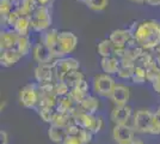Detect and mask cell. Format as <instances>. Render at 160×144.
I'll use <instances>...</instances> for the list:
<instances>
[{"mask_svg":"<svg viewBox=\"0 0 160 144\" xmlns=\"http://www.w3.org/2000/svg\"><path fill=\"white\" fill-rule=\"evenodd\" d=\"M79 106L84 112L90 113V114H96L99 109V100L96 96L88 95L82 101H80Z\"/></svg>","mask_w":160,"mask_h":144,"instance_id":"7402d4cb","label":"cell"},{"mask_svg":"<svg viewBox=\"0 0 160 144\" xmlns=\"http://www.w3.org/2000/svg\"><path fill=\"white\" fill-rule=\"evenodd\" d=\"M154 115L155 113H152L151 110L140 109L138 110L133 117L132 126L134 127L135 132L138 133H152V126H153Z\"/></svg>","mask_w":160,"mask_h":144,"instance_id":"52a82bcc","label":"cell"},{"mask_svg":"<svg viewBox=\"0 0 160 144\" xmlns=\"http://www.w3.org/2000/svg\"><path fill=\"white\" fill-rule=\"evenodd\" d=\"M87 144H94V143H92V142H91V143H87Z\"/></svg>","mask_w":160,"mask_h":144,"instance_id":"f907efd6","label":"cell"},{"mask_svg":"<svg viewBox=\"0 0 160 144\" xmlns=\"http://www.w3.org/2000/svg\"><path fill=\"white\" fill-rule=\"evenodd\" d=\"M19 103L25 108H37L40 103V89L38 83H30L20 88L18 94Z\"/></svg>","mask_w":160,"mask_h":144,"instance_id":"5b68a950","label":"cell"},{"mask_svg":"<svg viewBox=\"0 0 160 144\" xmlns=\"http://www.w3.org/2000/svg\"><path fill=\"white\" fill-rule=\"evenodd\" d=\"M37 0H17L14 1V10L20 16H31L37 8Z\"/></svg>","mask_w":160,"mask_h":144,"instance_id":"ac0fdd59","label":"cell"},{"mask_svg":"<svg viewBox=\"0 0 160 144\" xmlns=\"http://www.w3.org/2000/svg\"><path fill=\"white\" fill-rule=\"evenodd\" d=\"M5 107H6V101H2L1 104H0V109H1V112L5 110Z\"/></svg>","mask_w":160,"mask_h":144,"instance_id":"bcb514c9","label":"cell"},{"mask_svg":"<svg viewBox=\"0 0 160 144\" xmlns=\"http://www.w3.org/2000/svg\"><path fill=\"white\" fill-rule=\"evenodd\" d=\"M74 123L73 117L71 115V113H65V112H59L56 109V113L54 115V119L52 121V125L61 126V127H67L71 124Z\"/></svg>","mask_w":160,"mask_h":144,"instance_id":"4316f807","label":"cell"},{"mask_svg":"<svg viewBox=\"0 0 160 144\" xmlns=\"http://www.w3.org/2000/svg\"><path fill=\"white\" fill-rule=\"evenodd\" d=\"M85 5L92 11H103L109 5V0H87Z\"/></svg>","mask_w":160,"mask_h":144,"instance_id":"d6a6232c","label":"cell"},{"mask_svg":"<svg viewBox=\"0 0 160 144\" xmlns=\"http://www.w3.org/2000/svg\"><path fill=\"white\" fill-rule=\"evenodd\" d=\"M12 1H17V0H12Z\"/></svg>","mask_w":160,"mask_h":144,"instance_id":"816d5d0a","label":"cell"},{"mask_svg":"<svg viewBox=\"0 0 160 144\" xmlns=\"http://www.w3.org/2000/svg\"><path fill=\"white\" fill-rule=\"evenodd\" d=\"M33 77L37 83H48L54 82V70L53 62L50 64H37V66L33 70Z\"/></svg>","mask_w":160,"mask_h":144,"instance_id":"4fadbf2b","label":"cell"},{"mask_svg":"<svg viewBox=\"0 0 160 144\" xmlns=\"http://www.w3.org/2000/svg\"><path fill=\"white\" fill-rule=\"evenodd\" d=\"M16 49L22 54V56H25V55L30 54V52H32V46H31V41L29 39V35L19 36V40L16 45Z\"/></svg>","mask_w":160,"mask_h":144,"instance_id":"83f0119b","label":"cell"},{"mask_svg":"<svg viewBox=\"0 0 160 144\" xmlns=\"http://www.w3.org/2000/svg\"><path fill=\"white\" fill-rule=\"evenodd\" d=\"M115 52H116V46L112 43V41L108 37L104 39L98 43L97 46V53L102 56V58H107V56H115Z\"/></svg>","mask_w":160,"mask_h":144,"instance_id":"cb8c5ba5","label":"cell"},{"mask_svg":"<svg viewBox=\"0 0 160 144\" xmlns=\"http://www.w3.org/2000/svg\"><path fill=\"white\" fill-rule=\"evenodd\" d=\"M71 115L73 117L74 123L78 124L79 126L86 129V130L91 131L93 135H97L102 129H103V118L100 115H96V114H90L81 109L79 103L75 104L73 109L71 110Z\"/></svg>","mask_w":160,"mask_h":144,"instance_id":"7a4b0ae2","label":"cell"},{"mask_svg":"<svg viewBox=\"0 0 160 144\" xmlns=\"http://www.w3.org/2000/svg\"><path fill=\"white\" fill-rule=\"evenodd\" d=\"M54 83L55 81L48 83H38V89H40L38 107H56L59 96L55 93Z\"/></svg>","mask_w":160,"mask_h":144,"instance_id":"9c48e42d","label":"cell"},{"mask_svg":"<svg viewBox=\"0 0 160 144\" xmlns=\"http://www.w3.org/2000/svg\"><path fill=\"white\" fill-rule=\"evenodd\" d=\"M59 33H60L59 30L53 29V28H49L48 30L43 31V33H41L40 41L42 42L43 45H46L47 47L50 48V49H53V48L56 46V43H58Z\"/></svg>","mask_w":160,"mask_h":144,"instance_id":"44dd1931","label":"cell"},{"mask_svg":"<svg viewBox=\"0 0 160 144\" xmlns=\"http://www.w3.org/2000/svg\"><path fill=\"white\" fill-rule=\"evenodd\" d=\"M77 45H78L77 35L73 34L72 31H67V30L60 31L59 33L58 43L52 49L54 58L59 59V58H62V56L69 55L72 52H74V49L77 48Z\"/></svg>","mask_w":160,"mask_h":144,"instance_id":"3957f363","label":"cell"},{"mask_svg":"<svg viewBox=\"0 0 160 144\" xmlns=\"http://www.w3.org/2000/svg\"><path fill=\"white\" fill-rule=\"evenodd\" d=\"M61 144H82V142L78 137H75V136L67 135V137L61 142Z\"/></svg>","mask_w":160,"mask_h":144,"instance_id":"ab89813d","label":"cell"},{"mask_svg":"<svg viewBox=\"0 0 160 144\" xmlns=\"http://www.w3.org/2000/svg\"><path fill=\"white\" fill-rule=\"evenodd\" d=\"M32 58L37 64H50L55 60L53 52L49 47L43 45L42 42L36 43L32 47Z\"/></svg>","mask_w":160,"mask_h":144,"instance_id":"7c38bea8","label":"cell"},{"mask_svg":"<svg viewBox=\"0 0 160 144\" xmlns=\"http://www.w3.org/2000/svg\"><path fill=\"white\" fill-rule=\"evenodd\" d=\"M14 31H17L20 36H27L29 35L31 29V18L30 16H20L19 19L17 21V23L14 24V27L12 28Z\"/></svg>","mask_w":160,"mask_h":144,"instance_id":"d4e9b609","label":"cell"},{"mask_svg":"<svg viewBox=\"0 0 160 144\" xmlns=\"http://www.w3.org/2000/svg\"><path fill=\"white\" fill-rule=\"evenodd\" d=\"M147 81L149 83H152L160 75V67L157 62L154 61L149 67H147Z\"/></svg>","mask_w":160,"mask_h":144,"instance_id":"d590c367","label":"cell"},{"mask_svg":"<svg viewBox=\"0 0 160 144\" xmlns=\"http://www.w3.org/2000/svg\"><path fill=\"white\" fill-rule=\"evenodd\" d=\"M1 144H4V143H1Z\"/></svg>","mask_w":160,"mask_h":144,"instance_id":"f5cc1de1","label":"cell"},{"mask_svg":"<svg viewBox=\"0 0 160 144\" xmlns=\"http://www.w3.org/2000/svg\"><path fill=\"white\" fill-rule=\"evenodd\" d=\"M82 79H85V76L82 75V72H80V70L69 71V72L65 76V78H63V81H65L71 88H73L74 85H77V84L81 82Z\"/></svg>","mask_w":160,"mask_h":144,"instance_id":"f546056e","label":"cell"},{"mask_svg":"<svg viewBox=\"0 0 160 144\" xmlns=\"http://www.w3.org/2000/svg\"><path fill=\"white\" fill-rule=\"evenodd\" d=\"M31 29L36 33H43L52 27V12L48 5H38L37 8L30 16Z\"/></svg>","mask_w":160,"mask_h":144,"instance_id":"277c9868","label":"cell"},{"mask_svg":"<svg viewBox=\"0 0 160 144\" xmlns=\"http://www.w3.org/2000/svg\"><path fill=\"white\" fill-rule=\"evenodd\" d=\"M135 66H126V65H120V69L117 72V76L122 79H130L133 76V71Z\"/></svg>","mask_w":160,"mask_h":144,"instance_id":"8d00e7d4","label":"cell"},{"mask_svg":"<svg viewBox=\"0 0 160 144\" xmlns=\"http://www.w3.org/2000/svg\"><path fill=\"white\" fill-rule=\"evenodd\" d=\"M67 130V135H69V136H75V137H78V135H79L80 130H81V126H79L78 124H71L69 126H67L66 127Z\"/></svg>","mask_w":160,"mask_h":144,"instance_id":"f35d334b","label":"cell"},{"mask_svg":"<svg viewBox=\"0 0 160 144\" xmlns=\"http://www.w3.org/2000/svg\"><path fill=\"white\" fill-rule=\"evenodd\" d=\"M134 3H139V4H143V3H147V0H132Z\"/></svg>","mask_w":160,"mask_h":144,"instance_id":"7dc6e473","label":"cell"},{"mask_svg":"<svg viewBox=\"0 0 160 144\" xmlns=\"http://www.w3.org/2000/svg\"><path fill=\"white\" fill-rule=\"evenodd\" d=\"M120 65V59L116 56H107L100 59V67L103 70V72L108 75H117Z\"/></svg>","mask_w":160,"mask_h":144,"instance_id":"d6986e66","label":"cell"},{"mask_svg":"<svg viewBox=\"0 0 160 144\" xmlns=\"http://www.w3.org/2000/svg\"><path fill=\"white\" fill-rule=\"evenodd\" d=\"M133 39L146 51H154L160 46V22L157 19H147L135 22L129 28Z\"/></svg>","mask_w":160,"mask_h":144,"instance_id":"6da1fadb","label":"cell"},{"mask_svg":"<svg viewBox=\"0 0 160 144\" xmlns=\"http://www.w3.org/2000/svg\"><path fill=\"white\" fill-rule=\"evenodd\" d=\"M155 61L154 60V55L153 53H149V51H143L136 59H135V66H141V67H149L153 62Z\"/></svg>","mask_w":160,"mask_h":144,"instance_id":"f1b7e54d","label":"cell"},{"mask_svg":"<svg viewBox=\"0 0 160 144\" xmlns=\"http://www.w3.org/2000/svg\"><path fill=\"white\" fill-rule=\"evenodd\" d=\"M151 84H152V88H153L154 91L160 95V75L158 76V77H157L153 82L151 83Z\"/></svg>","mask_w":160,"mask_h":144,"instance_id":"60d3db41","label":"cell"},{"mask_svg":"<svg viewBox=\"0 0 160 144\" xmlns=\"http://www.w3.org/2000/svg\"><path fill=\"white\" fill-rule=\"evenodd\" d=\"M8 139H10V137H8V133H7L6 131L5 130L0 131V141H1V143L8 144Z\"/></svg>","mask_w":160,"mask_h":144,"instance_id":"b9f144b4","label":"cell"},{"mask_svg":"<svg viewBox=\"0 0 160 144\" xmlns=\"http://www.w3.org/2000/svg\"><path fill=\"white\" fill-rule=\"evenodd\" d=\"M38 112V115L40 118L47 124H52L54 119V115L56 113V107H37L36 108Z\"/></svg>","mask_w":160,"mask_h":144,"instance_id":"4dcf8cb0","label":"cell"},{"mask_svg":"<svg viewBox=\"0 0 160 144\" xmlns=\"http://www.w3.org/2000/svg\"><path fill=\"white\" fill-rule=\"evenodd\" d=\"M14 1L12 0H0V16L6 17L13 11Z\"/></svg>","mask_w":160,"mask_h":144,"instance_id":"836d02e7","label":"cell"},{"mask_svg":"<svg viewBox=\"0 0 160 144\" xmlns=\"http://www.w3.org/2000/svg\"><path fill=\"white\" fill-rule=\"evenodd\" d=\"M155 114H157V115H158V117L160 118V106L158 107V109L155 110Z\"/></svg>","mask_w":160,"mask_h":144,"instance_id":"c3c4849f","label":"cell"},{"mask_svg":"<svg viewBox=\"0 0 160 144\" xmlns=\"http://www.w3.org/2000/svg\"><path fill=\"white\" fill-rule=\"evenodd\" d=\"M92 137H93V133H92L91 131H88V130H86V129H84V127H81L79 135H78V138L82 142V144L91 143Z\"/></svg>","mask_w":160,"mask_h":144,"instance_id":"74e56055","label":"cell"},{"mask_svg":"<svg viewBox=\"0 0 160 144\" xmlns=\"http://www.w3.org/2000/svg\"><path fill=\"white\" fill-rule=\"evenodd\" d=\"M52 1H53V0H37L38 5H49Z\"/></svg>","mask_w":160,"mask_h":144,"instance_id":"ee69618b","label":"cell"},{"mask_svg":"<svg viewBox=\"0 0 160 144\" xmlns=\"http://www.w3.org/2000/svg\"><path fill=\"white\" fill-rule=\"evenodd\" d=\"M88 90H90V87H88V83H87L86 79H82L80 83H78L77 85H74L73 88H71V91L69 94L75 100V102L79 103L80 101H82L86 96H88Z\"/></svg>","mask_w":160,"mask_h":144,"instance_id":"ffe728a7","label":"cell"},{"mask_svg":"<svg viewBox=\"0 0 160 144\" xmlns=\"http://www.w3.org/2000/svg\"><path fill=\"white\" fill-rule=\"evenodd\" d=\"M129 144H146V143H143V142L140 141V139H133Z\"/></svg>","mask_w":160,"mask_h":144,"instance_id":"f6af8a7d","label":"cell"},{"mask_svg":"<svg viewBox=\"0 0 160 144\" xmlns=\"http://www.w3.org/2000/svg\"><path fill=\"white\" fill-rule=\"evenodd\" d=\"M20 59H22V54L16 48H10V49L0 51V64L4 67L14 66Z\"/></svg>","mask_w":160,"mask_h":144,"instance_id":"e0dca14e","label":"cell"},{"mask_svg":"<svg viewBox=\"0 0 160 144\" xmlns=\"http://www.w3.org/2000/svg\"><path fill=\"white\" fill-rule=\"evenodd\" d=\"M48 137L49 139L55 144H61V142L67 137V130L66 127H61L56 125H49L48 129Z\"/></svg>","mask_w":160,"mask_h":144,"instance_id":"603a6c76","label":"cell"},{"mask_svg":"<svg viewBox=\"0 0 160 144\" xmlns=\"http://www.w3.org/2000/svg\"><path fill=\"white\" fill-rule=\"evenodd\" d=\"M130 81L135 84H143V83L148 82L147 81V70L141 66H135Z\"/></svg>","mask_w":160,"mask_h":144,"instance_id":"1f68e13d","label":"cell"},{"mask_svg":"<svg viewBox=\"0 0 160 144\" xmlns=\"http://www.w3.org/2000/svg\"><path fill=\"white\" fill-rule=\"evenodd\" d=\"M79 1H81V3H84V4H86L87 0H79Z\"/></svg>","mask_w":160,"mask_h":144,"instance_id":"681fc988","label":"cell"},{"mask_svg":"<svg viewBox=\"0 0 160 144\" xmlns=\"http://www.w3.org/2000/svg\"><path fill=\"white\" fill-rule=\"evenodd\" d=\"M112 139L116 144H129L135 139V130L132 125H115Z\"/></svg>","mask_w":160,"mask_h":144,"instance_id":"8fae6325","label":"cell"},{"mask_svg":"<svg viewBox=\"0 0 160 144\" xmlns=\"http://www.w3.org/2000/svg\"><path fill=\"white\" fill-rule=\"evenodd\" d=\"M130 99V90L124 84H116L112 94L110 96V100L113 103V106H124L128 104V101Z\"/></svg>","mask_w":160,"mask_h":144,"instance_id":"5bb4252c","label":"cell"},{"mask_svg":"<svg viewBox=\"0 0 160 144\" xmlns=\"http://www.w3.org/2000/svg\"><path fill=\"white\" fill-rule=\"evenodd\" d=\"M80 69V62L73 56H62L59 59H55L53 61V70L55 81H63L65 76L73 70Z\"/></svg>","mask_w":160,"mask_h":144,"instance_id":"8992f818","label":"cell"},{"mask_svg":"<svg viewBox=\"0 0 160 144\" xmlns=\"http://www.w3.org/2000/svg\"><path fill=\"white\" fill-rule=\"evenodd\" d=\"M153 55H154V60H155V62L159 65V67H160V46L157 47L153 51Z\"/></svg>","mask_w":160,"mask_h":144,"instance_id":"7bdbcfd3","label":"cell"},{"mask_svg":"<svg viewBox=\"0 0 160 144\" xmlns=\"http://www.w3.org/2000/svg\"><path fill=\"white\" fill-rule=\"evenodd\" d=\"M75 100L71 96V94H67L65 96H60L58 99L56 103V109L59 112H65V113H71V110L75 107Z\"/></svg>","mask_w":160,"mask_h":144,"instance_id":"484cf974","label":"cell"},{"mask_svg":"<svg viewBox=\"0 0 160 144\" xmlns=\"http://www.w3.org/2000/svg\"><path fill=\"white\" fill-rule=\"evenodd\" d=\"M54 85H55V93H56V95L59 96V97L67 95L71 91V87L65 81H55Z\"/></svg>","mask_w":160,"mask_h":144,"instance_id":"e575fe53","label":"cell"},{"mask_svg":"<svg viewBox=\"0 0 160 144\" xmlns=\"http://www.w3.org/2000/svg\"><path fill=\"white\" fill-rule=\"evenodd\" d=\"M109 39L117 48H126L128 43L133 40V34L129 29H117L109 35Z\"/></svg>","mask_w":160,"mask_h":144,"instance_id":"2e32d148","label":"cell"},{"mask_svg":"<svg viewBox=\"0 0 160 144\" xmlns=\"http://www.w3.org/2000/svg\"><path fill=\"white\" fill-rule=\"evenodd\" d=\"M133 108L128 104L124 106H113L110 119L113 125H129L133 120Z\"/></svg>","mask_w":160,"mask_h":144,"instance_id":"30bf717a","label":"cell"},{"mask_svg":"<svg viewBox=\"0 0 160 144\" xmlns=\"http://www.w3.org/2000/svg\"><path fill=\"white\" fill-rule=\"evenodd\" d=\"M116 84L117 83L115 82V79H113V77L111 75L100 73V75H97L93 78L92 88H93V91L97 95L110 99Z\"/></svg>","mask_w":160,"mask_h":144,"instance_id":"ba28073f","label":"cell"},{"mask_svg":"<svg viewBox=\"0 0 160 144\" xmlns=\"http://www.w3.org/2000/svg\"><path fill=\"white\" fill-rule=\"evenodd\" d=\"M19 36L20 35L11 28H8V29L6 28V29L1 30V33H0V51L16 48V45L19 40Z\"/></svg>","mask_w":160,"mask_h":144,"instance_id":"9a60e30c","label":"cell"}]
</instances>
